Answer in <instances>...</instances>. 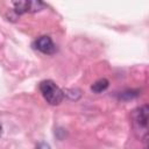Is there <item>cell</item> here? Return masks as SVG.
<instances>
[{
  "instance_id": "cell-1",
  "label": "cell",
  "mask_w": 149,
  "mask_h": 149,
  "mask_svg": "<svg viewBox=\"0 0 149 149\" xmlns=\"http://www.w3.org/2000/svg\"><path fill=\"white\" fill-rule=\"evenodd\" d=\"M132 119L135 132L140 133V139L146 142L148 137V106L143 105L136 108L132 114Z\"/></svg>"
},
{
  "instance_id": "cell-2",
  "label": "cell",
  "mask_w": 149,
  "mask_h": 149,
  "mask_svg": "<svg viewBox=\"0 0 149 149\" xmlns=\"http://www.w3.org/2000/svg\"><path fill=\"white\" fill-rule=\"evenodd\" d=\"M40 91L43 98L50 105H58L62 102L64 98L63 91L52 81V80H43L40 83Z\"/></svg>"
},
{
  "instance_id": "cell-3",
  "label": "cell",
  "mask_w": 149,
  "mask_h": 149,
  "mask_svg": "<svg viewBox=\"0 0 149 149\" xmlns=\"http://www.w3.org/2000/svg\"><path fill=\"white\" fill-rule=\"evenodd\" d=\"M13 5L15 12L19 14H23L28 12H37L44 7V5L38 1H16Z\"/></svg>"
},
{
  "instance_id": "cell-4",
  "label": "cell",
  "mask_w": 149,
  "mask_h": 149,
  "mask_svg": "<svg viewBox=\"0 0 149 149\" xmlns=\"http://www.w3.org/2000/svg\"><path fill=\"white\" fill-rule=\"evenodd\" d=\"M35 48L47 55H51L54 52H56V45L52 42V40L49 36H41L35 41Z\"/></svg>"
},
{
  "instance_id": "cell-5",
  "label": "cell",
  "mask_w": 149,
  "mask_h": 149,
  "mask_svg": "<svg viewBox=\"0 0 149 149\" xmlns=\"http://www.w3.org/2000/svg\"><path fill=\"white\" fill-rule=\"evenodd\" d=\"M108 85H109L108 80H107L106 78H101V79H98V80L91 86V90H92L93 92H95V93H100V92L105 91V90L108 87Z\"/></svg>"
},
{
  "instance_id": "cell-6",
  "label": "cell",
  "mask_w": 149,
  "mask_h": 149,
  "mask_svg": "<svg viewBox=\"0 0 149 149\" xmlns=\"http://www.w3.org/2000/svg\"><path fill=\"white\" fill-rule=\"evenodd\" d=\"M37 149H50V147L47 144V143H40Z\"/></svg>"
},
{
  "instance_id": "cell-7",
  "label": "cell",
  "mask_w": 149,
  "mask_h": 149,
  "mask_svg": "<svg viewBox=\"0 0 149 149\" xmlns=\"http://www.w3.org/2000/svg\"><path fill=\"white\" fill-rule=\"evenodd\" d=\"M1 133H2V127H1V123H0V135H1Z\"/></svg>"
}]
</instances>
